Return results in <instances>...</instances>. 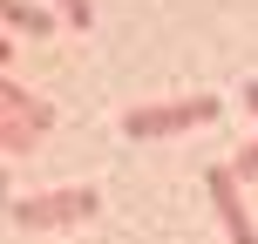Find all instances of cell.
<instances>
[{
    "label": "cell",
    "instance_id": "obj_6",
    "mask_svg": "<svg viewBox=\"0 0 258 244\" xmlns=\"http://www.w3.org/2000/svg\"><path fill=\"white\" fill-rule=\"evenodd\" d=\"M238 170H245V177H251V170H258V142H251L245 156H238Z\"/></svg>",
    "mask_w": 258,
    "mask_h": 244
},
{
    "label": "cell",
    "instance_id": "obj_2",
    "mask_svg": "<svg viewBox=\"0 0 258 244\" xmlns=\"http://www.w3.org/2000/svg\"><path fill=\"white\" fill-rule=\"evenodd\" d=\"M95 210V190H75V197H21L14 204V224H68V217H89Z\"/></svg>",
    "mask_w": 258,
    "mask_h": 244
},
{
    "label": "cell",
    "instance_id": "obj_4",
    "mask_svg": "<svg viewBox=\"0 0 258 244\" xmlns=\"http://www.w3.org/2000/svg\"><path fill=\"white\" fill-rule=\"evenodd\" d=\"M7 21H14V27H27V34H34V27H48V14H34V7H27V0H7Z\"/></svg>",
    "mask_w": 258,
    "mask_h": 244
},
{
    "label": "cell",
    "instance_id": "obj_3",
    "mask_svg": "<svg viewBox=\"0 0 258 244\" xmlns=\"http://www.w3.org/2000/svg\"><path fill=\"white\" fill-rule=\"evenodd\" d=\"M204 183H211V197H218V210H224V224H231V237H238V244H258L251 224H245V204H238V177H231V170H211Z\"/></svg>",
    "mask_w": 258,
    "mask_h": 244
},
{
    "label": "cell",
    "instance_id": "obj_5",
    "mask_svg": "<svg viewBox=\"0 0 258 244\" xmlns=\"http://www.w3.org/2000/svg\"><path fill=\"white\" fill-rule=\"evenodd\" d=\"M68 7V27H89V0H61Z\"/></svg>",
    "mask_w": 258,
    "mask_h": 244
},
{
    "label": "cell",
    "instance_id": "obj_1",
    "mask_svg": "<svg viewBox=\"0 0 258 244\" xmlns=\"http://www.w3.org/2000/svg\"><path fill=\"white\" fill-rule=\"evenodd\" d=\"M218 102L211 95H190V102H163V109H129L122 129L129 136H170V129H190V122H211Z\"/></svg>",
    "mask_w": 258,
    "mask_h": 244
}]
</instances>
